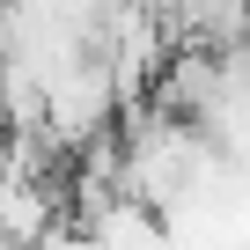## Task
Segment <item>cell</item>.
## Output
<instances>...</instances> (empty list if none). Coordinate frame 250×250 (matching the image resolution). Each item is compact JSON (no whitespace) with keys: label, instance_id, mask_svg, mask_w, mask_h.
Wrapping results in <instances>:
<instances>
[{"label":"cell","instance_id":"cell-1","mask_svg":"<svg viewBox=\"0 0 250 250\" xmlns=\"http://www.w3.org/2000/svg\"><path fill=\"white\" fill-rule=\"evenodd\" d=\"M140 8H147V15L177 37V30H191V8H199V0H140Z\"/></svg>","mask_w":250,"mask_h":250}]
</instances>
